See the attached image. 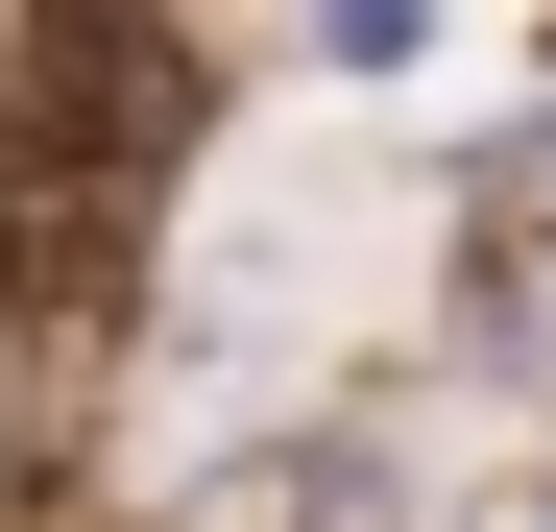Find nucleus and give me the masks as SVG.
I'll list each match as a JSON object with an SVG mask.
<instances>
[{
	"label": "nucleus",
	"instance_id": "1",
	"mask_svg": "<svg viewBox=\"0 0 556 532\" xmlns=\"http://www.w3.org/2000/svg\"><path fill=\"white\" fill-rule=\"evenodd\" d=\"M194 122H218V73H194L169 0H25L0 25V315L49 364L146 315L169 194H194Z\"/></svg>",
	"mask_w": 556,
	"mask_h": 532
},
{
	"label": "nucleus",
	"instance_id": "2",
	"mask_svg": "<svg viewBox=\"0 0 556 532\" xmlns=\"http://www.w3.org/2000/svg\"><path fill=\"white\" fill-rule=\"evenodd\" d=\"M459 364H484V388H556V122L459 194Z\"/></svg>",
	"mask_w": 556,
	"mask_h": 532
},
{
	"label": "nucleus",
	"instance_id": "3",
	"mask_svg": "<svg viewBox=\"0 0 556 532\" xmlns=\"http://www.w3.org/2000/svg\"><path fill=\"white\" fill-rule=\"evenodd\" d=\"M194 532H412V484L363 460V435H266V460H242Z\"/></svg>",
	"mask_w": 556,
	"mask_h": 532
}]
</instances>
